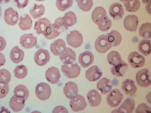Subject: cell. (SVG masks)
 <instances>
[{
	"label": "cell",
	"mask_w": 151,
	"mask_h": 113,
	"mask_svg": "<svg viewBox=\"0 0 151 113\" xmlns=\"http://www.w3.org/2000/svg\"><path fill=\"white\" fill-rule=\"evenodd\" d=\"M109 12L110 16L114 19H120L124 15V10L121 4L114 3L109 7Z\"/></svg>",
	"instance_id": "cell-21"
},
{
	"label": "cell",
	"mask_w": 151,
	"mask_h": 113,
	"mask_svg": "<svg viewBox=\"0 0 151 113\" xmlns=\"http://www.w3.org/2000/svg\"><path fill=\"white\" fill-rule=\"evenodd\" d=\"M94 60V56L90 51H85L81 53L78 56V62L83 68L89 67L93 63Z\"/></svg>",
	"instance_id": "cell-17"
},
{
	"label": "cell",
	"mask_w": 151,
	"mask_h": 113,
	"mask_svg": "<svg viewBox=\"0 0 151 113\" xmlns=\"http://www.w3.org/2000/svg\"><path fill=\"white\" fill-rule=\"evenodd\" d=\"M138 18L136 15H128L124 20V26L129 31H136L138 26Z\"/></svg>",
	"instance_id": "cell-12"
},
{
	"label": "cell",
	"mask_w": 151,
	"mask_h": 113,
	"mask_svg": "<svg viewBox=\"0 0 151 113\" xmlns=\"http://www.w3.org/2000/svg\"><path fill=\"white\" fill-rule=\"evenodd\" d=\"M50 58L51 56L48 50L44 49H40L35 53L34 60L37 65L43 66L47 64L50 61Z\"/></svg>",
	"instance_id": "cell-7"
},
{
	"label": "cell",
	"mask_w": 151,
	"mask_h": 113,
	"mask_svg": "<svg viewBox=\"0 0 151 113\" xmlns=\"http://www.w3.org/2000/svg\"><path fill=\"white\" fill-rule=\"evenodd\" d=\"M10 1V0H0V4H6L8 3Z\"/></svg>",
	"instance_id": "cell-53"
},
{
	"label": "cell",
	"mask_w": 151,
	"mask_h": 113,
	"mask_svg": "<svg viewBox=\"0 0 151 113\" xmlns=\"http://www.w3.org/2000/svg\"><path fill=\"white\" fill-rule=\"evenodd\" d=\"M52 93L50 86L45 82L39 83L35 88V94L39 99L45 101L48 99Z\"/></svg>",
	"instance_id": "cell-1"
},
{
	"label": "cell",
	"mask_w": 151,
	"mask_h": 113,
	"mask_svg": "<svg viewBox=\"0 0 151 113\" xmlns=\"http://www.w3.org/2000/svg\"><path fill=\"white\" fill-rule=\"evenodd\" d=\"M122 88L125 94L129 96L134 95L137 90L134 80L129 79L123 82Z\"/></svg>",
	"instance_id": "cell-23"
},
{
	"label": "cell",
	"mask_w": 151,
	"mask_h": 113,
	"mask_svg": "<svg viewBox=\"0 0 151 113\" xmlns=\"http://www.w3.org/2000/svg\"><path fill=\"white\" fill-rule=\"evenodd\" d=\"M9 85L0 82V99L5 98L9 92Z\"/></svg>",
	"instance_id": "cell-44"
},
{
	"label": "cell",
	"mask_w": 151,
	"mask_h": 113,
	"mask_svg": "<svg viewBox=\"0 0 151 113\" xmlns=\"http://www.w3.org/2000/svg\"><path fill=\"white\" fill-rule=\"evenodd\" d=\"M106 11L103 7L99 6L94 9L92 13V19L93 23L96 25L107 16Z\"/></svg>",
	"instance_id": "cell-27"
},
{
	"label": "cell",
	"mask_w": 151,
	"mask_h": 113,
	"mask_svg": "<svg viewBox=\"0 0 151 113\" xmlns=\"http://www.w3.org/2000/svg\"><path fill=\"white\" fill-rule=\"evenodd\" d=\"M6 63V58L2 53H0V67L3 66Z\"/></svg>",
	"instance_id": "cell-50"
},
{
	"label": "cell",
	"mask_w": 151,
	"mask_h": 113,
	"mask_svg": "<svg viewBox=\"0 0 151 113\" xmlns=\"http://www.w3.org/2000/svg\"><path fill=\"white\" fill-rule=\"evenodd\" d=\"M19 19L18 25L20 29L22 31L30 30L32 27V20L28 14H24L21 16Z\"/></svg>",
	"instance_id": "cell-31"
},
{
	"label": "cell",
	"mask_w": 151,
	"mask_h": 113,
	"mask_svg": "<svg viewBox=\"0 0 151 113\" xmlns=\"http://www.w3.org/2000/svg\"><path fill=\"white\" fill-rule=\"evenodd\" d=\"M70 106L72 111L78 112L84 110L87 106V103L83 95L78 94L74 99H70Z\"/></svg>",
	"instance_id": "cell-9"
},
{
	"label": "cell",
	"mask_w": 151,
	"mask_h": 113,
	"mask_svg": "<svg viewBox=\"0 0 151 113\" xmlns=\"http://www.w3.org/2000/svg\"><path fill=\"white\" fill-rule=\"evenodd\" d=\"M1 15H2V9H1V6L0 5V19L1 18Z\"/></svg>",
	"instance_id": "cell-55"
},
{
	"label": "cell",
	"mask_w": 151,
	"mask_h": 113,
	"mask_svg": "<svg viewBox=\"0 0 151 113\" xmlns=\"http://www.w3.org/2000/svg\"><path fill=\"white\" fill-rule=\"evenodd\" d=\"M139 51L145 56H148L151 53V41L149 40L144 39L138 44Z\"/></svg>",
	"instance_id": "cell-33"
},
{
	"label": "cell",
	"mask_w": 151,
	"mask_h": 113,
	"mask_svg": "<svg viewBox=\"0 0 151 113\" xmlns=\"http://www.w3.org/2000/svg\"><path fill=\"white\" fill-rule=\"evenodd\" d=\"M146 98L147 101L149 102V103L151 104V92H149L148 94H147V95L146 97Z\"/></svg>",
	"instance_id": "cell-52"
},
{
	"label": "cell",
	"mask_w": 151,
	"mask_h": 113,
	"mask_svg": "<svg viewBox=\"0 0 151 113\" xmlns=\"http://www.w3.org/2000/svg\"><path fill=\"white\" fill-rule=\"evenodd\" d=\"M51 24V21L46 18L40 19L35 22L34 29L37 34H43L47 27Z\"/></svg>",
	"instance_id": "cell-30"
},
{
	"label": "cell",
	"mask_w": 151,
	"mask_h": 113,
	"mask_svg": "<svg viewBox=\"0 0 151 113\" xmlns=\"http://www.w3.org/2000/svg\"><path fill=\"white\" fill-rule=\"evenodd\" d=\"M76 1L77 2H78L80 1H82V0H76Z\"/></svg>",
	"instance_id": "cell-57"
},
{
	"label": "cell",
	"mask_w": 151,
	"mask_h": 113,
	"mask_svg": "<svg viewBox=\"0 0 151 113\" xmlns=\"http://www.w3.org/2000/svg\"><path fill=\"white\" fill-rule=\"evenodd\" d=\"M73 3V0H56V8L60 11H64L70 8Z\"/></svg>",
	"instance_id": "cell-40"
},
{
	"label": "cell",
	"mask_w": 151,
	"mask_h": 113,
	"mask_svg": "<svg viewBox=\"0 0 151 113\" xmlns=\"http://www.w3.org/2000/svg\"><path fill=\"white\" fill-rule=\"evenodd\" d=\"M63 18L64 24L68 27H70L76 24L77 22L76 16L73 11H68L65 13Z\"/></svg>",
	"instance_id": "cell-36"
},
{
	"label": "cell",
	"mask_w": 151,
	"mask_h": 113,
	"mask_svg": "<svg viewBox=\"0 0 151 113\" xmlns=\"http://www.w3.org/2000/svg\"><path fill=\"white\" fill-rule=\"evenodd\" d=\"M37 1H46V0H35Z\"/></svg>",
	"instance_id": "cell-56"
},
{
	"label": "cell",
	"mask_w": 151,
	"mask_h": 113,
	"mask_svg": "<svg viewBox=\"0 0 151 113\" xmlns=\"http://www.w3.org/2000/svg\"><path fill=\"white\" fill-rule=\"evenodd\" d=\"M106 35L112 47L117 46L121 44L122 41V36L118 31L113 30Z\"/></svg>",
	"instance_id": "cell-29"
},
{
	"label": "cell",
	"mask_w": 151,
	"mask_h": 113,
	"mask_svg": "<svg viewBox=\"0 0 151 113\" xmlns=\"http://www.w3.org/2000/svg\"><path fill=\"white\" fill-rule=\"evenodd\" d=\"M66 40L70 46L75 48L79 47L83 43V35L78 31L74 30L67 35Z\"/></svg>",
	"instance_id": "cell-4"
},
{
	"label": "cell",
	"mask_w": 151,
	"mask_h": 113,
	"mask_svg": "<svg viewBox=\"0 0 151 113\" xmlns=\"http://www.w3.org/2000/svg\"><path fill=\"white\" fill-rule=\"evenodd\" d=\"M45 8L43 4H35L31 8L29 11L30 15L34 19L41 17L44 15Z\"/></svg>",
	"instance_id": "cell-32"
},
{
	"label": "cell",
	"mask_w": 151,
	"mask_h": 113,
	"mask_svg": "<svg viewBox=\"0 0 151 113\" xmlns=\"http://www.w3.org/2000/svg\"><path fill=\"white\" fill-rule=\"evenodd\" d=\"M140 37L145 39H149L151 38V24L146 23L142 24L139 30Z\"/></svg>",
	"instance_id": "cell-37"
},
{
	"label": "cell",
	"mask_w": 151,
	"mask_h": 113,
	"mask_svg": "<svg viewBox=\"0 0 151 113\" xmlns=\"http://www.w3.org/2000/svg\"><path fill=\"white\" fill-rule=\"evenodd\" d=\"M55 24L58 26L60 29L61 31H64L68 30V27L66 25L64 24L63 22V19L62 17H59L56 19L55 21Z\"/></svg>",
	"instance_id": "cell-46"
},
{
	"label": "cell",
	"mask_w": 151,
	"mask_h": 113,
	"mask_svg": "<svg viewBox=\"0 0 151 113\" xmlns=\"http://www.w3.org/2000/svg\"><path fill=\"white\" fill-rule=\"evenodd\" d=\"M66 44L62 39H58L50 45V49L55 56H60L66 49Z\"/></svg>",
	"instance_id": "cell-20"
},
{
	"label": "cell",
	"mask_w": 151,
	"mask_h": 113,
	"mask_svg": "<svg viewBox=\"0 0 151 113\" xmlns=\"http://www.w3.org/2000/svg\"><path fill=\"white\" fill-rule=\"evenodd\" d=\"M128 61L130 65L135 69L143 67L145 63V59L144 56L136 51L131 52L129 55Z\"/></svg>",
	"instance_id": "cell-8"
},
{
	"label": "cell",
	"mask_w": 151,
	"mask_h": 113,
	"mask_svg": "<svg viewBox=\"0 0 151 113\" xmlns=\"http://www.w3.org/2000/svg\"><path fill=\"white\" fill-rule=\"evenodd\" d=\"M9 107L15 112H18L22 110L25 106V100L20 96L14 95L9 100Z\"/></svg>",
	"instance_id": "cell-14"
},
{
	"label": "cell",
	"mask_w": 151,
	"mask_h": 113,
	"mask_svg": "<svg viewBox=\"0 0 151 113\" xmlns=\"http://www.w3.org/2000/svg\"><path fill=\"white\" fill-rule=\"evenodd\" d=\"M53 113H68V110L67 109L62 106H58L55 107L53 109Z\"/></svg>",
	"instance_id": "cell-48"
},
{
	"label": "cell",
	"mask_w": 151,
	"mask_h": 113,
	"mask_svg": "<svg viewBox=\"0 0 151 113\" xmlns=\"http://www.w3.org/2000/svg\"><path fill=\"white\" fill-rule=\"evenodd\" d=\"M107 59L109 63L113 66L118 65L122 61L120 54L115 50L111 51L108 54Z\"/></svg>",
	"instance_id": "cell-34"
},
{
	"label": "cell",
	"mask_w": 151,
	"mask_h": 113,
	"mask_svg": "<svg viewBox=\"0 0 151 113\" xmlns=\"http://www.w3.org/2000/svg\"><path fill=\"white\" fill-rule=\"evenodd\" d=\"M79 9L84 11H89L93 5V0H82L77 2Z\"/></svg>",
	"instance_id": "cell-43"
},
{
	"label": "cell",
	"mask_w": 151,
	"mask_h": 113,
	"mask_svg": "<svg viewBox=\"0 0 151 113\" xmlns=\"http://www.w3.org/2000/svg\"><path fill=\"white\" fill-rule=\"evenodd\" d=\"M124 2L125 9L129 12H136L139 9L140 7L139 0H126Z\"/></svg>",
	"instance_id": "cell-35"
},
{
	"label": "cell",
	"mask_w": 151,
	"mask_h": 113,
	"mask_svg": "<svg viewBox=\"0 0 151 113\" xmlns=\"http://www.w3.org/2000/svg\"><path fill=\"white\" fill-rule=\"evenodd\" d=\"M135 101L131 99H126L117 109H114L112 113H132L135 108Z\"/></svg>",
	"instance_id": "cell-15"
},
{
	"label": "cell",
	"mask_w": 151,
	"mask_h": 113,
	"mask_svg": "<svg viewBox=\"0 0 151 113\" xmlns=\"http://www.w3.org/2000/svg\"><path fill=\"white\" fill-rule=\"evenodd\" d=\"M19 17L18 12L12 7L6 9L4 11V19L9 26L15 25L18 23Z\"/></svg>",
	"instance_id": "cell-10"
},
{
	"label": "cell",
	"mask_w": 151,
	"mask_h": 113,
	"mask_svg": "<svg viewBox=\"0 0 151 113\" xmlns=\"http://www.w3.org/2000/svg\"><path fill=\"white\" fill-rule=\"evenodd\" d=\"M14 1L18 9H22L28 5L29 0H14Z\"/></svg>",
	"instance_id": "cell-47"
},
{
	"label": "cell",
	"mask_w": 151,
	"mask_h": 113,
	"mask_svg": "<svg viewBox=\"0 0 151 113\" xmlns=\"http://www.w3.org/2000/svg\"><path fill=\"white\" fill-rule=\"evenodd\" d=\"M145 9L147 13L150 15L151 14V3L147 4L146 6Z\"/></svg>",
	"instance_id": "cell-51"
},
{
	"label": "cell",
	"mask_w": 151,
	"mask_h": 113,
	"mask_svg": "<svg viewBox=\"0 0 151 113\" xmlns=\"http://www.w3.org/2000/svg\"><path fill=\"white\" fill-rule=\"evenodd\" d=\"M128 69V65L124 61H122L118 65L111 68V72L116 77H122L124 76Z\"/></svg>",
	"instance_id": "cell-28"
},
{
	"label": "cell",
	"mask_w": 151,
	"mask_h": 113,
	"mask_svg": "<svg viewBox=\"0 0 151 113\" xmlns=\"http://www.w3.org/2000/svg\"><path fill=\"white\" fill-rule=\"evenodd\" d=\"M6 46V40L3 37L0 36V51H2L5 49Z\"/></svg>",
	"instance_id": "cell-49"
},
{
	"label": "cell",
	"mask_w": 151,
	"mask_h": 113,
	"mask_svg": "<svg viewBox=\"0 0 151 113\" xmlns=\"http://www.w3.org/2000/svg\"><path fill=\"white\" fill-rule=\"evenodd\" d=\"M14 73L15 77L17 78L18 79H22L24 78L28 75V69L25 65H18L14 69Z\"/></svg>",
	"instance_id": "cell-39"
},
{
	"label": "cell",
	"mask_w": 151,
	"mask_h": 113,
	"mask_svg": "<svg viewBox=\"0 0 151 113\" xmlns=\"http://www.w3.org/2000/svg\"><path fill=\"white\" fill-rule=\"evenodd\" d=\"M144 3L149 4L151 3V0H141Z\"/></svg>",
	"instance_id": "cell-54"
},
{
	"label": "cell",
	"mask_w": 151,
	"mask_h": 113,
	"mask_svg": "<svg viewBox=\"0 0 151 113\" xmlns=\"http://www.w3.org/2000/svg\"><path fill=\"white\" fill-rule=\"evenodd\" d=\"M60 59L64 64H70L76 60V53L72 49L66 47L63 53L60 55Z\"/></svg>",
	"instance_id": "cell-22"
},
{
	"label": "cell",
	"mask_w": 151,
	"mask_h": 113,
	"mask_svg": "<svg viewBox=\"0 0 151 113\" xmlns=\"http://www.w3.org/2000/svg\"><path fill=\"white\" fill-rule=\"evenodd\" d=\"M151 112V108L146 103H141L138 106L136 110V113H149Z\"/></svg>",
	"instance_id": "cell-45"
},
{
	"label": "cell",
	"mask_w": 151,
	"mask_h": 113,
	"mask_svg": "<svg viewBox=\"0 0 151 113\" xmlns=\"http://www.w3.org/2000/svg\"><path fill=\"white\" fill-rule=\"evenodd\" d=\"M45 77L47 80L52 84H57L60 81L61 77L60 71L56 67L48 68L45 72Z\"/></svg>",
	"instance_id": "cell-16"
},
{
	"label": "cell",
	"mask_w": 151,
	"mask_h": 113,
	"mask_svg": "<svg viewBox=\"0 0 151 113\" xmlns=\"http://www.w3.org/2000/svg\"><path fill=\"white\" fill-rule=\"evenodd\" d=\"M123 99V94L118 89H114L108 94L107 102L111 107H118Z\"/></svg>",
	"instance_id": "cell-5"
},
{
	"label": "cell",
	"mask_w": 151,
	"mask_h": 113,
	"mask_svg": "<svg viewBox=\"0 0 151 113\" xmlns=\"http://www.w3.org/2000/svg\"><path fill=\"white\" fill-rule=\"evenodd\" d=\"M9 56L14 63L18 64L23 60L24 57V52L19 48L18 46H15L11 49Z\"/></svg>",
	"instance_id": "cell-26"
},
{
	"label": "cell",
	"mask_w": 151,
	"mask_h": 113,
	"mask_svg": "<svg viewBox=\"0 0 151 113\" xmlns=\"http://www.w3.org/2000/svg\"><path fill=\"white\" fill-rule=\"evenodd\" d=\"M63 91L65 97L68 99H71L78 94V87L75 82L70 81L65 84Z\"/></svg>",
	"instance_id": "cell-13"
},
{
	"label": "cell",
	"mask_w": 151,
	"mask_h": 113,
	"mask_svg": "<svg viewBox=\"0 0 151 113\" xmlns=\"http://www.w3.org/2000/svg\"><path fill=\"white\" fill-rule=\"evenodd\" d=\"M119 1H121L124 2V1H126V0H119Z\"/></svg>",
	"instance_id": "cell-58"
},
{
	"label": "cell",
	"mask_w": 151,
	"mask_h": 113,
	"mask_svg": "<svg viewBox=\"0 0 151 113\" xmlns=\"http://www.w3.org/2000/svg\"><path fill=\"white\" fill-rule=\"evenodd\" d=\"M61 70L64 75L70 79L77 77L81 72V68L77 63L64 64L62 66Z\"/></svg>",
	"instance_id": "cell-3"
},
{
	"label": "cell",
	"mask_w": 151,
	"mask_h": 113,
	"mask_svg": "<svg viewBox=\"0 0 151 113\" xmlns=\"http://www.w3.org/2000/svg\"><path fill=\"white\" fill-rule=\"evenodd\" d=\"M87 99L92 107H97L99 105L101 101V96L99 92L93 89L88 92L87 94Z\"/></svg>",
	"instance_id": "cell-24"
},
{
	"label": "cell",
	"mask_w": 151,
	"mask_h": 113,
	"mask_svg": "<svg viewBox=\"0 0 151 113\" xmlns=\"http://www.w3.org/2000/svg\"><path fill=\"white\" fill-rule=\"evenodd\" d=\"M15 95L23 98L25 101L28 99L29 93L27 87L22 84L18 85L15 87L14 91Z\"/></svg>",
	"instance_id": "cell-38"
},
{
	"label": "cell",
	"mask_w": 151,
	"mask_h": 113,
	"mask_svg": "<svg viewBox=\"0 0 151 113\" xmlns=\"http://www.w3.org/2000/svg\"><path fill=\"white\" fill-rule=\"evenodd\" d=\"M112 47L107 38L106 35L105 34L100 35L95 41V49L100 54L106 53Z\"/></svg>",
	"instance_id": "cell-6"
},
{
	"label": "cell",
	"mask_w": 151,
	"mask_h": 113,
	"mask_svg": "<svg viewBox=\"0 0 151 113\" xmlns=\"http://www.w3.org/2000/svg\"><path fill=\"white\" fill-rule=\"evenodd\" d=\"M97 25L99 29L101 31L105 32L108 31L112 26V22L108 18L107 16L103 18Z\"/></svg>",
	"instance_id": "cell-41"
},
{
	"label": "cell",
	"mask_w": 151,
	"mask_h": 113,
	"mask_svg": "<svg viewBox=\"0 0 151 113\" xmlns=\"http://www.w3.org/2000/svg\"><path fill=\"white\" fill-rule=\"evenodd\" d=\"M37 39L32 34H25L21 36L20 43L24 48L29 49L32 48L37 45Z\"/></svg>",
	"instance_id": "cell-11"
},
{
	"label": "cell",
	"mask_w": 151,
	"mask_h": 113,
	"mask_svg": "<svg viewBox=\"0 0 151 113\" xmlns=\"http://www.w3.org/2000/svg\"><path fill=\"white\" fill-rule=\"evenodd\" d=\"M102 76V72L97 65H94L89 68L85 74L86 77L90 82L97 81Z\"/></svg>",
	"instance_id": "cell-19"
},
{
	"label": "cell",
	"mask_w": 151,
	"mask_h": 113,
	"mask_svg": "<svg viewBox=\"0 0 151 113\" xmlns=\"http://www.w3.org/2000/svg\"><path fill=\"white\" fill-rule=\"evenodd\" d=\"M11 76L10 72L6 69L0 70V82L9 84L11 81Z\"/></svg>",
	"instance_id": "cell-42"
},
{
	"label": "cell",
	"mask_w": 151,
	"mask_h": 113,
	"mask_svg": "<svg viewBox=\"0 0 151 113\" xmlns=\"http://www.w3.org/2000/svg\"><path fill=\"white\" fill-rule=\"evenodd\" d=\"M136 81L138 85L142 87H147L151 84V76L147 69H143L136 74Z\"/></svg>",
	"instance_id": "cell-2"
},
{
	"label": "cell",
	"mask_w": 151,
	"mask_h": 113,
	"mask_svg": "<svg viewBox=\"0 0 151 113\" xmlns=\"http://www.w3.org/2000/svg\"><path fill=\"white\" fill-rule=\"evenodd\" d=\"M60 29L55 24H51L47 27L43 33L44 37L47 39H52L60 34Z\"/></svg>",
	"instance_id": "cell-18"
},
{
	"label": "cell",
	"mask_w": 151,
	"mask_h": 113,
	"mask_svg": "<svg viewBox=\"0 0 151 113\" xmlns=\"http://www.w3.org/2000/svg\"><path fill=\"white\" fill-rule=\"evenodd\" d=\"M112 82L107 78H102L99 80L97 84V87L102 94H106L108 93L112 90Z\"/></svg>",
	"instance_id": "cell-25"
}]
</instances>
